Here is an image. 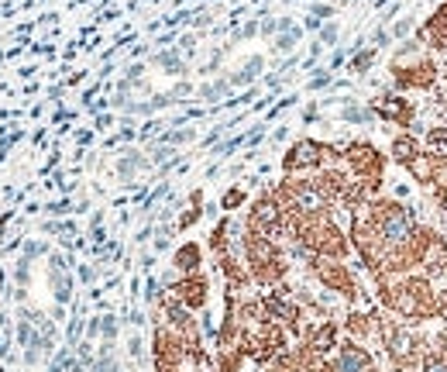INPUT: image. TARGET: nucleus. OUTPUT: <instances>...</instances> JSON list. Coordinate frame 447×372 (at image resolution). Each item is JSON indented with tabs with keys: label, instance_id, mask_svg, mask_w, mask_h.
<instances>
[{
	"label": "nucleus",
	"instance_id": "c85d7f7f",
	"mask_svg": "<svg viewBox=\"0 0 447 372\" xmlns=\"http://www.w3.org/2000/svg\"><path fill=\"white\" fill-rule=\"evenodd\" d=\"M310 90H327V86H334V76H330V69H317V76H310L306 83Z\"/></svg>",
	"mask_w": 447,
	"mask_h": 372
},
{
	"label": "nucleus",
	"instance_id": "2eb2a0df",
	"mask_svg": "<svg viewBox=\"0 0 447 372\" xmlns=\"http://www.w3.org/2000/svg\"><path fill=\"white\" fill-rule=\"evenodd\" d=\"M313 355H327V352H334L337 348V324H330V321H324L320 328H313V334H310V345H306Z\"/></svg>",
	"mask_w": 447,
	"mask_h": 372
},
{
	"label": "nucleus",
	"instance_id": "f257e3e1",
	"mask_svg": "<svg viewBox=\"0 0 447 372\" xmlns=\"http://www.w3.org/2000/svg\"><path fill=\"white\" fill-rule=\"evenodd\" d=\"M382 303L403 317V321H427L441 314L447 293H437L427 276H406V273H392V276H375Z\"/></svg>",
	"mask_w": 447,
	"mask_h": 372
},
{
	"label": "nucleus",
	"instance_id": "39448f33",
	"mask_svg": "<svg viewBox=\"0 0 447 372\" xmlns=\"http://www.w3.org/2000/svg\"><path fill=\"white\" fill-rule=\"evenodd\" d=\"M330 165V145L317 142V138H299L289 145V152L283 156V172L296 176V172H317Z\"/></svg>",
	"mask_w": 447,
	"mask_h": 372
},
{
	"label": "nucleus",
	"instance_id": "c756f323",
	"mask_svg": "<svg viewBox=\"0 0 447 372\" xmlns=\"http://www.w3.org/2000/svg\"><path fill=\"white\" fill-rule=\"evenodd\" d=\"M200 217H204V210H200V207H190V210H186V214L179 217V224H176V228H179V231H183V228H193V224H197Z\"/></svg>",
	"mask_w": 447,
	"mask_h": 372
},
{
	"label": "nucleus",
	"instance_id": "412c9836",
	"mask_svg": "<svg viewBox=\"0 0 447 372\" xmlns=\"http://www.w3.org/2000/svg\"><path fill=\"white\" fill-rule=\"evenodd\" d=\"M299 39H303V28H299V25H292V28H285V32H279V35H276L272 48H276L279 55H289V52H296Z\"/></svg>",
	"mask_w": 447,
	"mask_h": 372
},
{
	"label": "nucleus",
	"instance_id": "4468645a",
	"mask_svg": "<svg viewBox=\"0 0 447 372\" xmlns=\"http://www.w3.org/2000/svg\"><path fill=\"white\" fill-rule=\"evenodd\" d=\"M262 69H265V59H262V55H251V59L241 62V69H234L227 80H231V86H238V90H248L251 83L262 76Z\"/></svg>",
	"mask_w": 447,
	"mask_h": 372
},
{
	"label": "nucleus",
	"instance_id": "5701e85b",
	"mask_svg": "<svg viewBox=\"0 0 447 372\" xmlns=\"http://www.w3.org/2000/svg\"><path fill=\"white\" fill-rule=\"evenodd\" d=\"M165 145H172V149H179V145H190V142H197V128H190V124H176L172 131H165L162 135Z\"/></svg>",
	"mask_w": 447,
	"mask_h": 372
},
{
	"label": "nucleus",
	"instance_id": "a878e982",
	"mask_svg": "<svg viewBox=\"0 0 447 372\" xmlns=\"http://www.w3.org/2000/svg\"><path fill=\"white\" fill-rule=\"evenodd\" d=\"M241 204H244V190H238V186H231V190L220 197V210H238Z\"/></svg>",
	"mask_w": 447,
	"mask_h": 372
},
{
	"label": "nucleus",
	"instance_id": "b1692460",
	"mask_svg": "<svg viewBox=\"0 0 447 372\" xmlns=\"http://www.w3.org/2000/svg\"><path fill=\"white\" fill-rule=\"evenodd\" d=\"M413 32H416V21H413V14H406V18H396V21H392V28H389L392 41L413 39Z\"/></svg>",
	"mask_w": 447,
	"mask_h": 372
},
{
	"label": "nucleus",
	"instance_id": "9b49d317",
	"mask_svg": "<svg viewBox=\"0 0 447 372\" xmlns=\"http://www.w3.org/2000/svg\"><path fill=\"white\" fill-rule=\"evenodd\" d=\"M145 169H152V159H148L145 152H138V149H124L121 159H118V176H121V183H134V176L145 172Z\"/></svg>",
	"mask_w": 447,
	"mask_h": 372
},
{
	"label": "nucleus",
	"instance_id": "1a4fd4ad",
	"mask_svg": "<svg viewBox=\"0 0 447 372\" xmlns=\"http://www.w3.org/2000/svg\"><path fill=\"white\" fill-rule=\"evenodd\" d=\"M206 280L197 273V276H179L176 280V287H172V293H176V300L179 303H186L190 310H200V307H206Z\"/></svg>",
	"mask_w": 447,
	"mask_h": 372
},
{
	"label": "nucleus",
	"instance_id": "bb28decb",
	"mask_svg": "<svg viewBox=\"0 0 447 372\" xmlns=\"http://www.w3.org/2000/svg\"><path fill=\"white\" fill-rule=\"evenodd\" d=\"M389 41H392V35H389V28H385V25H378V28H375V32L368 35V45H371L375 52H382V48L389 45Z\"/></svg>",
	"mask_w": 447,
	"mask_h": 372
},
{
	"label": "nucleus",
	"instance_id": "6e6552de",
	"mask_svg": "<svg viewBox=\"0 0 447 372\" xmlns=\"http://www.w3.org/2000/svg\"><path fill=\"white\" fill-rule=\"evenodd\" d=\"M327 372H378V369H375V359H371V352H368L365 345L344 341V345H337V352H334Z\"/></svg>",
	"mask_w": 447,
	"mask_h": 372
},
{
	"label": "nucleus",
	"instance_id": "f3484780",
	"mask_svg": "<svg viewBox=\"0 0 447 372\" xmlns=\"http://www.w3.org/2000/svg\"><path fill=\"white\" fill-rule=\"evenodd\" d=\"M155 66L165 69L169 76H186V55H183L179 48H162V52H155Z\"/></svg>",
	"mask_w": 447,
	"mask_h": 372
},
{
	"label": "nucleus",
	"instance_id": "cd10ccee",
	"mask_svg": "<svg viewBox=\"0 0 447 372\" xmlns=\"http://www.w3.org/2000/svg\"><path fill=\"white\" fill-rule=\"evenodd\" d=\"M176 48L190 59V55H197V35L193 32H186V35H179V41H176Z\"/></svg>",
	"mask_w": 447,
	"mask_h": 372
},
{
	"label": "nucleus",
	"instance_id": "4be33fe9",
	"mask_svg": "<svg viewBox=\"0 0 447 372\" xmlns=\"http://www.w3.org/2000/svg\"><path fill=\"white\" fill-rule=\"evenodd\" d=\"M423 149L434 152V156H441V159H447V128H430L423 135Z\"/></svg>",
	"mask_w": 447,
	"mask_h": 372
},
{
	"label": "nucleus",
	"instance_id": "ddd939ff",
	"mask_svg": "<svg viewBox=\"0 0 447 372\" xmlns=\"http://www.w3.org/2000/svg\"><path fill=\"white\" fill-rule=\"evenodd\" d=\"M341 121L351 124V128H362V124L375 121V107L362 104V100H341Z\"/></svg>",
	"mask_w": 447,
	"mask_h": 372
},
{
	"label": "nucleus",
	"instance_id": "393cba45",
	"mask_svg": "<svg viewBox=\"0 0 447 372\" xmlns=\"http://www.w3.org/2000/svg\"><path fill=\"white\" fill-rule=\"evenodd\" d=\"M337 39H341V25H337V21H327L324 28L317 32V45H320V48H330Z\"/></svg>",
	"mask_w": 447,
	"mask_h": 372
},
{
	"label": "nucleus",
	"instance_id": "f8f14e48",
	"mask_svg": "<svg viewBox=\"0 0 447 372\" xmlns=\"http://www.w3.org/2000/svg\"><path fill=\"white\" fill-rule=\"evenodd\" d=\"M420 152H423V142H420L416 135L403 131V135H396V138H392V152H389V156H392V163H399L403 169H406Z\"/></svg>",
	"mask_w": 447,
	"mask_h": 372
},
{
	"label": "nucleus",
	"instance_id": "a211bd4d",
	"mask_svg": "<svg viewBox=\"0 0 447 372\" xmlns=\"http://www.w3.org/2000/svg\"><path fill=\"white\" fill-rule=\"evenodd\" d=\"M231 80L227 76H217V80H210V83H204L200 90H197V97L204 100V104H220V100H227L231 97Z\"/></svg>",
	"mask_w": 447,
	"mask_h": 372
},
{
	"label": "nucleus",
	"instance_id": "7ed1b4c3",
	"mask_svg": "<svg viewBox=\"0 0 447 372\" xmlns=\"http://www.w3.org/2000/svg\"><path fill=\"white\" fill-rule=\"evenodd\" d=\"M378 338H382V348H385L389 362L399 372L416 369V366L423 362V355H427L423 338L413 328H406L403 321H382V317H378Z\"/></svg>",
	"mask_w": 447,
	"mask_h": 372
},
{
	"label": "nucleus",
	"instance_id": "423d86ee",
	"mask_svg": "<svg viewBox=\"0 0 447 372\" xmlns=\"http://www.w3.org/2000/svg\"><path fill=\"white\" fill-rule=\"evenodd\" d=\"M344 163L348 169L362 179V183H375L378 186V176H382V152L375 149V145H368V142H348L344 145Z\"/></svg>",
	"mask_w": 447,
	"mask_h": 372
},
{
	"label": "nucleus",
	"instance_id": "7c9ffc66",
	"mask_svg": "<svg viewBox=\"0 0 447 372\" xmlns=\"http://www.w3.org/2000/svg\"><path fill=\"white\" fill-rule=\"evenodd\" d=\"M190 93H193V83H176V86H172V90H169V97H172V104H179V100H183V97H190Z\"/></svg>",
	"mask_w": 447,
	"mask_h": 372
},
{
	"label": "nucleus",
	"instance_id": "aec40b11",
	"mask_svg": "<svg viewBox=\"0 0 447 372\" xmlns=\"http://www.w3.org/2000/svg\"><path fill=\"white\" fill-rule=\"evenodd\" d=\"M375 59H378V52H375L371 45H365L362 52H355V55L348 59V73H355V76H362V73H368V69L375 66Z\"/></svg>",
	"mask_w": 447,
	"mask_h": 372
},
{
	"label": "nucleus",
	"instance_id": "dca6fc26",
	"mask_svg": "<svg viewBox=\"0 0 447 372\" xmlns=\"http://www.w3.org/2000/svg\"><path fill=\"white\" fill-rule=\"evenodd\" d=\"M406 172L420 183V186L430 190V186H434V156H430V152H420V156L406 165Z\"/></svg>",
	"mask_w": 447,
	"mask_h": 372
},
{
	"label": "nucleus",
	"instance_id": "9d476101",
	"mask_svg": "<svg viewBox=\"0 0 447 372\" xmlns=\"http://www.w3.org/2000/svg\"><path fill=\"white\" fill-rule=\"evenodd\" d=\"M172 266H176V273H179V276H197V273H200V266H204V248L197 245V242L179 245V248H176V255H172Z\"/></svg>",
	"mask_w": 447,
	"mask_h": 372
},
{
	"label": "nucleus",
	"instance_id": "20e7f679",
	"mask_svg": "<svg viewBox=\"0 0 447 372\" xmlns=\"http://www.w3.org/2000/svg\"><path fill=\"white\" fill-rule=\"evenodd\" d=\"M248 231L251 235H265V238H279L285 231V204L279 193H262L251 210H248Z\"/></svg>",
	"mask_w": 447,
	"mask_h": 372
},
{
	"label": "nucleus",
	"instance_id": "6ab92c4d",
	"mask_svg": "<svg viewBox=\"0 0 447 372\" xmlns=\"http://www.w3.org/2000/svg\"><path fill=\"white\" fill-rule=\"evenodd\" d=\"M420 372H447L444 341H437V348H427V355H423V362H420Z\"/></svg>",
	"mask_w": 447,
	"mask_h": 372
},
{
	"label": "nucleus",
	"instance_id": "72a5a7b5",
	"mask_svg": "<svg viewBox=\"0 0 447 372\" xmlns=\"http://www.w3.org/2000/svg\"><path fill=\"white\" fill-rule=\"evenodd\" d=\"M317 114H320V107H317V104H310V107L303 111V121H306V124H310V121H317Z\"/></svg>",
	"mask_w": 447,
	"mask_h": 372
},
{
	"label": "nucleus",
	"instance_id": "0eeeda50",
	"mask_svg": "<svg viewBox=\"0 0 447 372\" xmlns=\"http://www.w3.org/2000/svg\"><path fill=\"white\" fill-rule=\"evenodd\" d=\"M371 107H375L378 121H389L396 128H409L413 124V104L403 93H396L392 86H382V93H378V100H371Z\"/></svg>",
	"mask_w": 447,
	"mask_h": 372
},
{
	"label": "nucleus",
	"instance_id": "f03ea898",
	"mask_svg": "<svg viewBox=\"0 0 447 372\" xmlns=\"http://www.w3.org/2000/svg\"><path fill=\"white\" fill-rule=\"evenodd\" d=\"M276 193H279V200L285 204V214H289L292 221H317V217H327V214H330V204H334L317 176H310V179H292V176H289V179H283V186H279Z\"/></svg>",
	"mask_w": 447,
	"mask_h": 372
},
{
	"label": "nucleus",
	"instance_id": "2f4dec72",
	"mask_svg": "<svg viewBox=\"0 0 447 372\" xmlns=\"http://www.w3.org/2000/svg\"><path fill=\"white\" fill-rule=\"evenodd\" d=\"M100 331H104V338H107V341H114V334H118V321H114V317H100Z\"/></svg>",
	"mask_w": 447,
	"mask_h": 372
},
{
	"label": "nucleus",
	"instance_id": "473e14b6",
	"mask_svg": "<svg viewBox=\"0 0 447 372\" xmlns=\"http://www.w3.org/2000/svg\"><path fill=\"white\" fill-rule=\"evenodd\" d=\"M206 25H213V11H200L193 18V28H206Z\"/></svg>",
	"mask_w": 447,
	"mask_h": 372
},
{
	"label": "nucleus",
	"instance_id": "f704fd0d",
	"mask_svg": "<svg viewBox=\"0 0 447 372\" xmlns=\"http://www.w3.org/2000/svg\"><path fill=\"white\" fill-rule=\"evenodd\" d=\"M285 135H289V128H279V131L272 135V142H285Z\"/></svg>",
	"mask_w": 447,
	"mask_h": 372
}]
</instances>
